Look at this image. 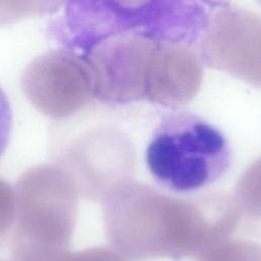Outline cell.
Wrapping results in <instances>:
<instances>
[{"mask_svg":"<svg viewBox=\"0 0 261 261\" xmlns=\"http://www.w3.org/2000/svg\"><path fill=\"white\" fill-rule=\"evenodd\" d=\"M56 41L81 61L90 91L110 104H188L203 80L199 48L139 31L89 33L66 28Z\"/></svg>","mask_w":261,"mask_h":261,"instance_id":"cell-1","label":"cell"},{"mask_svg":"<svg viewBox=\"0 0 261 261\" xmlns=\"http://www.w3.org/2000/svg\"><path fill=\"white\" fill-rule=\"evenodd\" d=\"M241 217L231 196L180 198L133 178L113 186L104 204L109 243L134 261L199 260L230 238Z\"/></svg>","mask_w":261,"mask_h":261,"instance_id":"cell-2","label":"cell"},{"mask_svg":"<svg viewBox=\"0 0 261 261\" xmlns=\"http://www.w3.org/2000/svg\"><path fill=\"white\" fill-rule=\"evenodd\" d=\"M231 163L224 134L190 111L163 116L146 149L151 176L163 189L178 195L201 191L221 178Z\"/></svg>","mask_w":261,"mask_h":261,"instance_id":"cell-3","label":"cell"},{"mask_svg":"<svg viewBox=\"0 0 261 261\" xmlns=\"http://www.w3.org/2000/svg\"><path fill=\"white\" fill-rule=\"evenodd\" d=\"M199 54L203 64L261 89V15L219 2Z\"/></svg>","mask_w":261,"mask_h":261,"instance_id":"cell-4","label":"cell"},{"mask_svg":"<svg viewBox=\"0 0 261 261\" xmlns=\"http://www.w3.org/2000/svg\"><path fill=\"white\" fill-rule=\"evenodd\" d=\"M13 261H129L112 247L100 246L80 251L66 247H51L20 243L13 247Z\"/></svg>","mask_w":261,"mask_h":261,"instance_id":"cell-5","label":"cell"},{"mask_svg":"<svg viewBox=\"0 0 261 261\" xmlns=\"http://www.w3.org/2000/svg\"><path fill=\"white\" fill-rule=\"evenodd\" d=\"M231 199L241 215L261 219V157L243 172Z\"/></svg>","mask_w":261,"mask_h":261,"instance_id":"cell-6","label":"cell"},{"mask_svg":"<svg viewBox=\"0 0 261 261\" xmlns=\"http://www.w3.org/2000/svg\"><path fill=\"white\" fill-rule=\"evenodd\" d=\"M199 261H261V245L228 239L206 252Z\"/></svg>","mask_w":261,"mask_h":261,"instance_id":"cell-7","label":"cell"},{"mask_svg":"<svg viewBox=\"0 0 261 261\" xmlns=\"http://www.w3.org/2000/svg\"><path fill=\"white\" fill-rule=\"evenodd\" d=\"M12 124L13 116L10 101L5 91L0 87V157L9 144Z\"/></svg>","mask_w":261,"mask_h":261,"instance_id":"cell-8","label":"cell"},{"mask_svg":"<svg viewBox=\"0 0 261 261\" xmlns=\"http://www.w3.org/2000/svg\"><path fill=\"white\" fill-rule=\"evenodd\" d=\"M0 261H13V260H0Z\"/></svg>","mask_w":261,"mask_h":261,"instance_id":"cell-9","label":"cell"}]
</instances>
